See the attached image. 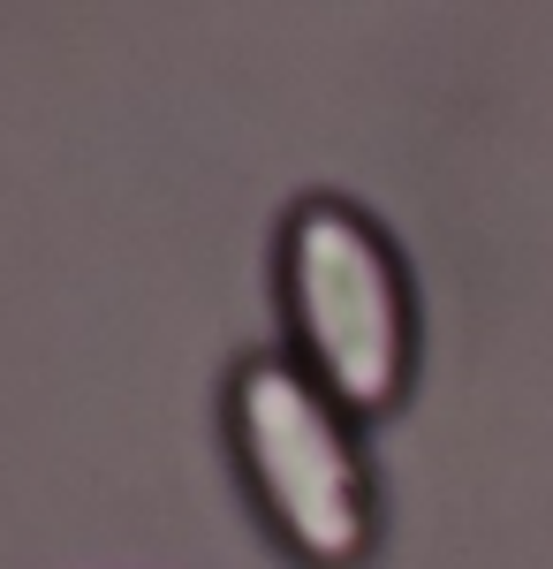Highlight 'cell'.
Returning <instances> with one entry per match:
<instances>
[{
    "mask_svg": "<svg viewBox=\"0 0 553 569\" xmlns=\"http://www.w3.org/2000/svg\"><path fill=\"white\" fill-rule=\"evenodd\" d=\"M296 311L334 388L356 402H386L402 372V297L380 243L334 206L296 220Z\"/></svg>",
    "mask_w": 553,
    "mask_h": 569,
    "instance_id": "obj_1",
    "label": "cell"
},
{
    "mask_svg": "<svg viewBox=\"0 0 553 569\" xmlns=\"http://www.w3.org/2000/svg\"><path fill=\"white\" fill-rule=\"evenodd\" d=\"M243 433H251V456L265 471V486H273L289 531H296V547L341 562L364 539V486H356V463L334 440V426L319 418V402L289 372H251Z\"/></svg>",
    "mask_w": 553,
    "mask_h": 569,
    "instance_id": "obj_2",
    "label": "cell"
}]
</instances>
